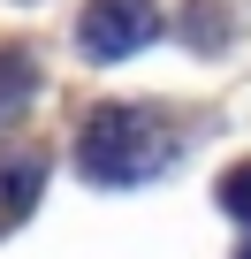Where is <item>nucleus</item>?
I'll return each mask as SVG.
<instances>
[{
    "mask_svg": "<svg viewBox=\"0 0 251 259\" xmlns=\"http://www.w3.org/2000/svg\"><path fill=\"white\" fill-rule=\"evenodd\" d=\"M221 206H228V213H236V221H243V229H251V160H243V168H228V176H221Z\"/></svg>",
    "mask_w": 251,
    "mask_h": 259,
    "instance_id": "39448f33",
    "label": "nucleus"
},
{
    "mask_svg": "<svg viewBox=\"0 0 251 259\" xmlns=\"http://www.w3.org/2000/svg\"><path fill=\"white\" fill-rule=\"evenodd\" d=\"M236 259H251V236H243V251H236Z\"/></svg>",
    "mask_w": 251,
    "mask_h": 259,
    "instance_id": "423d86ee",
    "label": "nucleus"
},
{
    "mask_svg": "<svg viewBox=\"0 0 251 259\" xmlns=\"http://www.w3.org/2000/svg\"><path fill=\"white\" fill-rule=\"evenodd\" d=\"M31 99H38V61L23 46H0V122L31 114Z\"/></svg>",
    "mask_w": 251,
    "mask_h": 259,
    "instance_id": "20e7f679",
    "label": "nucleus"
},
{
    "mask_svg": "<svg viewBox=\"0 0 251 259\" xmlns=\"http://www.w3.org/2000/svg\"><path fill=\"white\" fill-rule=\"evenodd\" d=\"M153 31H160V0H91L84 23H76L91 61H130Z\"/></svg>",
    "mask_w": 251,
    "mask_h": 259,
    "instance_id": "f03ea898",
    "label": "nucleus"
},
{
    "mask_svg": "<svg viewBox=\"0 0 251 259\" xmlns=\"http://www.w3.org/2000/svg\"><path fill=\"white\" fill-rule=\"evenodd\" d=\"M175 153H183L175 122H160L153 107H91L84 130H76V160H84V176L107 183V191L153 183Z\"/></svg>",
    "mask_w": 251,
    "mask_h": 259,
    "instance_id": "f257e3e1",
    "label": "nucleus"
},
{
    "mask_svg": "<svg viewBox=\"0 0 251 259\" xmlns=\"http://www.w3.org/2000/svg\"><path fill=\"white\" fill-rule=\"evenodd\" d=\"M46 191V160L38 153H0V236H8Z\"/></svg>",
    "mask_w": 251,
    "mask_h": 259,
    "instance_id": "7ed1b4c3",
    "label": "nucleus"
}]
</instances>
